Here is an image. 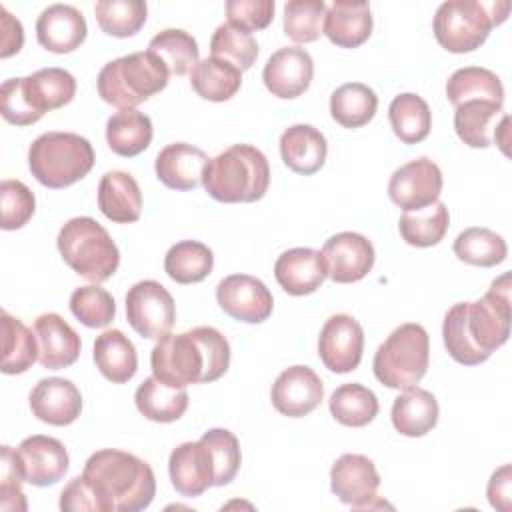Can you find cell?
<instances>
[{
    "label": "cell",
    "mask_w": 512,
    "mask_h": 512,
    "mask_svg": "<svg viewBox=\"0 0 512 512\" xmlns=\"http://www.w3.org/2000/svg\"><path fill=\"white\" fill-rule=\"evenodd\" d=\"M510 274L496 278L476 302L454 304L442 324L444 346L452 360L464 366L486 362L510 336Z\"/></svg>",
    "instance_id": "obj_1"
},
{
    "label": "cell",
    "mask_w": 512,
    "mask_h": 512,
    "mask_svg": "<svg viewBox=\"0 0 512 512\" xmlns=\"http://www.w3.org/2000/svg\"><path fill=\"white\" fill-rule=\"evenodd\" d=\"M152 374L172 388L214 382L230 366V344L212 326L162 336L150 354Z\"/></svg>",
    "instance_id": "obj_2"
},
{
    "label": "cell",
    "mask_w": 512,
    "mask_h": 512,
    "mask_svg": "<svg viewBox=\"0 0 512 512\" xmlns=\"http://www.w3.org/2000/svg\"><path fill=\"white\" fill-rule=\"evenodd\" d=\"M94 494L96 512H138L150 506L156 494V478L142 458L104 448L94 452L82 472Z\"/></svg>",
    "instance_id": "obj_3"
},
{
    "label": "cell",
    "mask_w": 512,
    "mask_h": 512,
    "mask_svg": "<svg viewBox=\"0 0 512 512\" xmlns=\"http://www.w3.org/2000/svg\"><path fill=\"white\" fill-rule=\"evenodd\" d=\"M202 186L218 202L250 204L266 194L270 186V164L258 148L234 144L208 160Z\"/></svg>",
    "instance_id": "obj_4"
},
{
    "label": "cell",
    "mask_w": 512,
    "mask_h": 512,
    "mask_svg": "<svg viewBox=\"0 0 512 512\" xmlns=\"http://www.w3.org/2000/svg\"><path fill=\"white\" fill-rule=\"evenodd\" d=\"M76 78L64 68H40L24 78H8L2 86V110L18 126L38 122L46 112L72 102Z\"/></svg>",
    "instance_id": "obj_5"
},
{
    "label": "cell",
    "mask_w": 512,
    "mask_h": 512,
    "mask_svg": "<svg viewBox=\"0 0 512 512\" xmlns=\"http://www.w3.org/2000/svg\"><path fill=\"white\" fill-rule=\"evenodd\" d=\"M168 78L170 72L166 64L150 50H142L104 64L96 86L104 102L120 110H132L164 90L168 86Z\"/></svg>",
    "instance_id": "obj_6"
},
{
    "label": "cell",
    "mask_w": 512,
    "mask_h": 512,
    "mask_svg": "<svg viewBox=\"0 0 512 512\" xmlns=\"http://www.w3.org/2000/svg\"><path fill=\"white\" fill-rule=\"evenodd\" d=\"M508 12V0H448L438 6L432 20V30L444 50L464 54L480 48L490 30L506 20Z\"/></svg>",
    "instance_id": "obj_7"
},
{
    "label": "cell",
    "mask_w": 512,
    "mask_h": 512,
    "mask_svg": "<svg viewBox=\"0 0 512 512\" xmlns=\"http://www.w3.org/2000/svg\"><path fill=\"white\" fill-rule=\"evenodd\" d=\"M32 176L46 188H66L82 180L94 166L92 144L74 132H46L28 150Z\"/></svg>",
    "instance_id": "obj_8"
},
{
    "label": "cell",
    "mask_w": 512,
    "mask_h": 512,
    "mask_svg": "<svg viewBox=\"0 0 512 512\" xmlns=\"http://www.w3.org/2000/svg\"><path fill=\"white\" fill-rule=\"evenodd\" d=\"M62 260L90 282L108 280L120 264V252L108 230L90 216L68 220L56 238Z\"/></svg>",
    "instance_id": "obj_9"
},
{
    "label": "cell",
    "mask_w": 512,
    "mask_h": 512,
    "mask_svg": "<svg viewBox=\"0 0 512 512\" xmlns=\"http://www.w3.org/2000/svg\"><path fill=\"white\" fill-rule=\"evenodd\" d=\"M428 362V332L416 322H406L392 330V334L378 346L372 370L380 384L394 390H408L424 378Z\"/></svg>",
    "instance_id": "obj_10"
},
{
    "label": "cell",
    "mask_w": 512,
    "mask_h": 512,
    "mask_svg": "<svg viewBox=\"0 0 512 512\" xmlns=\"http://www.w3.org/2000/svg\"><path fill=\"white\" fill-rule=\"evenodd\" d=\"M126 320L142 338L160 340L176 320L172 294L156 280L136 282L126 294Z\"/></svg>",
    "instance_id": "obj_11"
},
{
    "label": "cell",
    "mask_w": 512,
    "mask_h": 512,
    "mask_svg": "<svg viewBox=\"0 0 512 512\" xmlns=\"http://www.w3.org/2000/svg\"><path fill=\"white\" fill-rule=\"evenodd\" d=\"M440 192H442V172L438 164H434L426 156L410 160L398 170H394L388 182L390 200L404 212L422 210L438 202Z\"/></svg>",
    "instance_id": "obj_12"
},
{
    "label": "cell",
    "mask_w": 512,
    "mask_h": 512,
    "mask_svg": "<svg viewBox=\"0 0 512 512\" xmlns=\"http://www.w3.org/2000/svg\"><path fill=\"white\" fill-rule=\"evenodd\" d=\"M364 352V330L350 314L330 316L318 336V356L322 364L336 374L358 368Z\"/></svg>",
    "instance_id": "obj_13"
},
{
    "label": "cell",
    "mask_w": 512,
    "mask_h": 512,
    "mask_svg": "<svg viewBox=\"0 0 512 512\" xmlns=\"http://www.w3.org/2000/svg\"><path fill=\"white\" fill-rule=\"evenodd\" d=\"M218 306L234 320L260 324L274 308L272 292L250 274H230L216 286Z\"/></svg>",
    "instance_id": "obj_14"
},
{
    "label": "cell",
    "mask_w": 512,
    "mask_h": 512,
    "mask_svg": "<svg viewBox=\"0 0 512 512\" xmlns=\"http://www.w3.org/2000/svg\"><path fill=\"white\" fill-rule=\"evenodd\" d=\"M16 460L24 482L38 488L60 482L70 464L64 444L44 434L24 438L16 450Z\"/></svg>",
    "instance_id": "obj_15"
},
{
    "label": "cell",
    "mask_w": 512,
    "mask_h": 512,
    "mask_svg": "<svg viewBox=\"0 0 512 512\" xmlns=\"http://www.w3.org/2000/svg\"><path fill=\"white\" fill-rule=\"evenodd\" d=\"M322 256L328 278L336 284L362 280L374 266L376 254L372 242L358 232H338L324 242Z\"/></svg>",
    "instance_id": "obj_16"
},
{
    "label": "cell",
    "mask_w": 512,
    "mask_h": 512,
    "mask_svg": "<svg viewBox=\"0 0 512 512\" xmlns=\"http://www.w3.org/2000/svg\"><path fill=\"white\" fill-rule=\"evenodd\" d=\"M272 406L288 416L302 418L316 410L324 398V384L310 366H290L278 374L270 390Z\"/></svg>",
    "instance_id": "obj_17"
},
{
    "label": "cell",
    "mask_w": 512,
    "mask_h": 512,
    "mask_svg": "<svg viewBox=\"0 0 512 512\" xmlns=\"http://www.w3.org/2000/svg\"><path fill=\"white\" fill-rule=\"evenodd\" d=\"M380 476L364 454H342L330 470V490L352 508H370L376 500Z\"/></svg>",
    "instance_id": "obj_18"
},
{
    "label": "cell",
    "mask_w": 512,
    "mask_h": 512,
    "mask_svg": "<svg viewBox=\"0 0 512 512\" xmlns=\"http://www.w3.org/2000/svg\"><path fill=\"white\" fill-rule=\"evenodd\" d=\"M314 76V60L300 46H284L276 50L262 70V80L268 92L276 98H296L304 94Z\"/></svg>",
    "instance_id": "obj_19"
},
{
    "label": "cell",
    "mask_w": 512,
    "mask_h": 512,
    "mask_svg": "<svg viewBox=\"0 0 512 512\" xmlns=\"http://www.w3.org/2000/svg\"><path fill=\"white\" fill-rule=\"evenodd\" d=\"M32 414L50 426H68L82 412V394L66 378H42L30 392Z\"/></svg>",
    "instance_id": "obj_20"
},
{
    "label": "cell",
    "mask_w": 512,
    "mask_h": 512,
    "mask_svg": "<svg viewBox=\"0 0 512 512\" xmlns=\"http://www.w3.org/2000/svg\"><path fill=\"white\" fill-rule=\"evenodd\" d=\"M84 14L70 4H50L36 20V38L42 48L54 54H68L86 40Z\"/></svg>",
    "instance_id": "obj_21"
},
{
    "label": "cell",
    "mask_w": 512,
    "mask_h": 512,
    "mask_svg": "<svg viewBox=\"0 0 512 512\" xmlns=\"http://www.w3.org/2000/svg\"><path fill=\"white\" fill-rule=\"evenodd\" d=\"M168 472L176 492L186 498L200 496L214 486V464L202 440L176 446L168 458Z\"/></svg>",
    "instance_id": "obj_22"
},
{
    "label": "cell",
    "mask_w": 512,
    "mask_h": 512,
    "mask_svg": "<svg viewBox=\"0 0 512 512\" xmlns=\"http://www.w3.org/2000/svg\"><path fill=\"white\" fill-rule=\"evenodd\" d=\"M38 340V362L48 370H62L72 366L80 356V336L56 312L40 314L34 322Z\"/></svg>",
    "instance_id": "obj_23"
},
{
    "label": "cell",
    "mask_w": 512,
    "mask_h": 512,
    "mask_svg": "<svg viewBox=\"0 0 512 512\" xmlns=\"http://www.w3.org/2000/svg\"><path fill=\"white\" fill-rule=\"evenodd\" d=\"M274 276L280 288L290 296H306L322 286L328 278V270L320 250L290 248L278 256Z\"/></svg>",
    "instance_id": "obj_24"
},
{
    "label": "cell",
    "mask_w": 512,
    "mask_h": 512,
    "mask_svg": "<svg viewBox=\"0 0 512 512\" xmlns=\"http://www.w3.org/2000/svg\"><path fill=\"white\" fill-rule=\"evenodd\" d=\"M208 156L198 146L186 142H172L164 146L156 156V176L172 190H194L202 184V174L208 164Z\"/></svg>",
    "instance_id": "obj_25"
},
{
    "label": "cell",
    "mask_w": 512,
    "mask_h": 512,
    "mask_svg": "<svg viewBox=\"0 0 512 512\" xmlns=\"http://www.w3.org/2000/svg\"><path fill=\"white\" fill-rule=\"evenodd\" d=\"M322 34L340 48H358L372 34V12L368 2L336 0L326 8Z\"/></svg>",
    "instance_id": "obj_26"
},
{
    "label": "cell",
    "mask_w": 512,
    "mask_h": 512,
    "mask_svg": "<svg viewBox=\"0 0 512 512\" xmlns=\"http://www.w3.org/2000/svg\"><path fill=\"white\" fill-rule=\"evenodd\" d=\"M326 154L328 142L324 134L310 124H294L280 136V156L296 174H316L324 166Z\"/></svg>",
    "instance_id": "obj_27"
},
{
    "label": "cell",
    "mask_w": 512,
    "mask_h": 512,
    "mask_svg": "<svg viewBox=\"0 0 512 512\" xmlns=\"http://www.w3.org/2000/svg\"><path fill=\"white\" fill-rule=\"evenodd\" d=\"M98 208L112 222H136L142 212V192L134 176L122 170L106 172L98 184Z\"/></svg>",
    "instance_id": "obj_28"
},
{
    "label": "cell",
    "mask_w": 512,
    "mask_h": 512,
    "mask_svg": "<svg viewBox=\"0 0 512 512\" xmlns=\"http://www.w3.org/2000/svg\"><path fill=\"white\" fill-rule=\"evenodd\" d=\"M438 402L432 392L412 386L404 390L392 404V426L408 438L428 434L438 422Z\"/></svg>",
    "instance_id": "obj_29"
},
{
    "label": "cell",
    "mask_w": 512,
    "mask_h": 512,
    "mask_svg": "<svg viewBox=\"0 0 512 512\" xmlns=\"http://www.w3.org/2000/svg\"><path fill=\"white\" fill-rule=\"evenodd\" d=\"M94 362L100 374L114 382H128L138 370V354L134 344L122 330H106L94 340Z\"/></svg>",
    "instance_id": "obj_30"
},
{
    "label": "cell",
    "mask_w": 512,
    "mask_h": 512,
    "mask_svg": "<svg viewBox=\"0 0 512 512\" xmlns=\"http://www.w3.org/2000/svg\"><path fill=\"white\" fill-rule=\"evenodd\" d=\"M134 402L144 418L168 424L184 416L188 408V392L186 388H172L156 376H150L136 388Z\"/></svg>",
    "instance_id": "obj_31"
},
{
    "label": "cell",
    "mask_w": 512,
    "mask_h": 512,
    "mask_svg": "<svg viewBox=\"0 0 512 512\" xmlns=\"http://www.w3.org/2000/svg\"><path fill=\"white\" fill-rule=\"evenodd\" d=\"M242 84V72L216 56L198 60V64L190 70V86L192 90L210 102L230 100Z\"/></svg>",
    "instance_id": "obj_32"
},
{
    "label": "cell",
    "mask_w": 512,
    "mask_h": 512,
    "mask_svg": "<svg viewBox=\"0 0 512 512\" xmlns=\"http://www.w3.org/2000/svg\"><path fill=\"white\" fill-rule=\"evenodd\" d=\"M106 142L118 156H138L152 142V120L134 108L120 110L106 122Z\"/></svg>",
    "instance_id": "obj_33"
},
{
    "label": "cell",
    "mask_w": 512,
    "mask_h": 512,
    "mask_svg": "<svg viewBox=\"0 0 512 512\" xmlns=\"http://www.w3.org/2000/svg\"><path fill=\"white\" fill-rule=\"evenodd\" d=\"M388 120L402 144L422 142L432 128V112L428 102L412 92L398 94L388 108Z\"/></svg>",
    "instance_id": "obj_34"
},
{
    "label": "cell",
    "mask_w": 512,
    "mask_h": 512,
    "mask_svg": "<svg viewBox=\"0 0 512 512\" xmlns=\"http://www.w3.org/2000/svg\"><path fill=\"white\" fill-rule=\"evenodd\" d=\"M446 98L454 106L466 100H490L504 104V86L492 70L480 66H464L452 72L448 78Z\"/></svg>",
    "instance_id": "obj_35"
},
{
    "label": "cell",
    "mask_w": 512,
    "mask_h": 512,
    "mask_svg": "<svg viewBox=\"0 0 512 512\" xmlns=\"http://www.w3.org/2000/svg\"><path fill=\"white\" fill-rule=\"evenodd\" d=\"M378 108L376 92L362 82H346L330 96V114L342 128L368 124Z\"/></svg>",
    "instance_id": "obj_36"
},
{
    "label": "cell",
    "mask_w": 512,
    "mask_h": 512,
    "mask_svg": "<svg viewBox=\"0 0 512 512\" xmlns=\"http://www.w3.org/2000/svg\"><path fill=\"white\" fill-rule=\"evenodd\" d=\"M328 408L336 422L350 428H362L370 424L380 410L376 394L358 382L338 386L328 400Z\"/></svg>",
    "instance_id": "obj_37"
},
{
    "label": "cell",
    "mask_w": 512,
    "mask_h": 512,
    "mask_svg": "<svg viewBox=\"0 0 512 512\" xmlns=\"http://www.w3.org/2000/svg\"><path fill=\"white\" fill-rule=\"evenodd\" d=\"M38 360L36 334L18 318L2 312V372L22 374Z\"/></svg>",
    "instance_id": "obj_38"
},
{
    "label": "cell",
    "mask_w": 512,
    "mask_h": 512,
    "mask_svg": "<svg viewBox=\"0 0 512 512\" xmlns=\"http://www.w3.org/2000/svg\"><path fill=\"white\" fill-rule=\"evenodd\" d=\"M448 226L450 216L444 202H434L422 210L404 212L398 222L402 240L416 248L436 246L448 232Z\"/></svg>",
    "instance_id": "obj_39"
},
{
    "label": "cell",
    "mask_w": 512,
    "mask_h": 512,
    "mask_svg": "<svg viewBox=\"0 0 512 512\" xmlns=\"http://www.w3.org/2000/svg\"><path fill=\"white\" fill-rule=\"evenodd\" d=\"M212 266V250L198 240L176 242L164 256V270L178 284L202 282L212 272Z\"/></svg>",
    "instance_id": "obj_40"
},
{
    "label": "cell",
    "mask_w": 512,
    "mask_h": 512,
    "mask_svg": "<svg viewBox=\"0 0 512 512\" xmlns=\"http://www.w3.org/2000/svg\"><path fill=\"white\" fill-rule=\"evenodd\" d=\"M452 250L458 256V260L482 268L496 266L504 262L508 256V246L504 238L492 232L490 228L482 226H472L460 232L454 240Z\"/></svg>",
    "instance_id": "obj_41"
},
{
    "label": "cell",
    "mask_w": 512,
    "mask_h": 512,
    "mask_svg": "<svg viewBox=\"0 0 512 512\" xmlns=\"http://www.w3.org/2000/svg\"><path fill=\"white\" fill-rule=\"evenodd\" d=\"M148 50L156 54L174 76H184L198 64V44L180 28H166L158 32L150 40Z\"/></svg>",
    "instance_id": "obj_42"
},
{
    "label": "cell",
    "mask_w": 512,
    "mask_h": 512,
    "mask_svg": "<svg viewBox=\"0 0 512 512\" xmlns=\"http://www.w3.org/2000/svg\"><path fill=\"white\" fill-rule=\"evenodd\" d=\"M94 14L102 32L114 38H128L144 26L148 6L142 0H100L94 6Z\"/></svg>",
    "instance_id": "obj_43"
},
{
    "label": "cell",
    "mask_w": 512,
    "mask_h": 512,
    "mask_svg": "<svg viewBox=\"0 0 512 512\" xmlns=\"http://www.w3.org/2000/svg\"><path fill=\"white\" fill-rule=\"evenodd\" d=\"M502 110V104L490 100H466L456 106L454 128L458 138L470 148H486L492 144L488 128L492 118Z\"/></svg>",
    "instance_id": "obj_44"
},
{
    "label": "cell",
    "mask_w": 512,
    "mask_h": 512,
    "mask_svg": "<svg viewBox=\"0 0 512 512\" xmlns=\"http://www.w3.org/2000/svg\"><path fill=\"white\" fill-rule=\"evenodd\" d=\"M210 52L234 64L240 72L250 70L258 58V42L252 32H246L230 22L220 24L210 38Z\"/></svg>",
    "instance_id": "obj_45"
},
{
    "label": "cell",
    "mask_w": 512,
    "mask_h": 512,
    "mask_svg": "<svg viewBox=\"0 0 512 512\" xmlns=\"http://www.w3.org/2000/svg\"><path fill=\"white\" fill-rule=\"evenodd\" d=\"M324 16V0H290L284 4V34L298 44L314 42L322 34Z\"/></svg>",
    "instance_id": "obj_46"
},
{
    "label": "cell",
    "mask_w": 512,
    "mask_h": 512,
    "mask_svg": "<svg viewBox=\"0 0 512 512\" xmlns=\"http://www.w3.org/2000/svg\"><path fill=\"white\" fill-rule=\"evenodd\" d=\"M70 312L88 328H106L116 316V302L106 288L88 284L72 292Z\"/></svg>",
    "instance_id": "obj_47"
},
{
    "label": "cell",
    "mask_w": 512,
    "mask_h": 512,
    "mask_svg": "<svg viewBox=\"0 0 512 512\" xmlns=\"http://www.w3.org/2000/svg\"><path fill=\"white\" fill-rule=\"evenodd\" d=\"M200 440L206 444L214 464V486L230 484L242 462L238 438L226 428H210Z\"/></svg>",
    "instance_id": "obj_48"
},
{
    "label": "cell",
    "mask_w": 512,
    "mask_h": 512,
    "mask_svg": "<svg viewBox=\"0 0 512 512\" xmlns=\"http://www.w3.org/2000/svg\"><path fill=\"white\" fill-rule=\"evenodd\" d=\"M36 198L20 180H2L0 184V226L2 230H18L34 216Z\"/></svg>",
    "instance_id": "obj_49"
},
{
    "label": "cell",
    "mask_w": 512,
    "mask_h": 512,
    "mask_svg": "<svg viewBox=\"0 0 512 512\" xmlns=\"http://www.w3.org/2000/svg\"><path fill=\"white\" fill-rule=\"evenodd\" d=\"M22 472L18 468L16 450L2 446V476H0V508L6 512H24L26 498L22 492Z\"/></svg>",
    "instance_id": "obj_50"
},
{
    "label": "cell",
    "mask_w": 512,
    "mask_h": 512,
    "mask_svg": "<svg viewBox=\"0 0 512 512\" xmlns=\"http://www.w3.org/2000/svg\"><path fill=\"white\" fill-rule=\"evenodd\" d=\"M228 22L246 30H262L274 18V0H228L226 2Z\"/></svg>",
    "instance_id": "obj_51"
},
{
    "label": "cell",
    "mask_w": 512,
    "mask_h": 512,
    "mask_svg": "<svg viewBox=\"0 0 512 512\" xmlns=\"http://www.w3.org/2000/svg\"><path fill=\"white\" fill-rule=\"evenodd\" d=\"M0 56L10 58L18 54L24 44V30L18 18H14L4 6H0Z\"/></svg>",
    "instance_id": "obj_52"
},
{
    "label": "cell",
    "mask_w": 512,
    "mask_h": 512,
    "mask_svg": "<svg viewBox=\"0 0 512 512\" xmlns=\"http://www.w3.org/2000/svg\"><path fill=\"white\" fill-rule=\"evenodd\" d=\"M488 500L496 510H510V464H504L492 474L488 482Z\"/></svg>",
    "instance_id": "obj_53"
},
{
    "label": "cell",
    "mask_w": 512,
    "mask_h": 512,
    "mask_svg": "<svg viewBox=\"0 0 512 512\" xmlns=\"http://www.w3.org/2000/svg\"><path fill=\"white\" fill-rule=\"evenodd\" d=\"M508 122H510V118L508 116H504L502 118V122H500V126L496 128V132H502V134H506L508 132ZM494 140H496V144H500V148H502V152L504 154H508V148H506V144H508V140H500V136H494Z\"/></svg>",
    "instance_id": "obj_54"
}]
</instances>
